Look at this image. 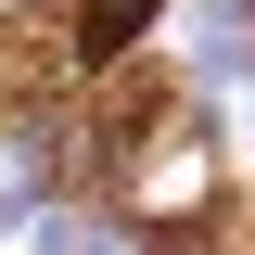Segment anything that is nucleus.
<instances>
[{
    "label": "nucleus",
    "mask_w": 255,
    "mask_h": 255,
    "mask_svg": "<svg viewBox=\"0 0 255 255\" xmlns=\"http://www.w3.org/2000/svg\"><path fill=\"white\" fill-rule=\"evenodd\" d=\"M153 13H166V0H64V26H77V64H115L128 38L153 26Z\"/></svg>",
    "instance_id": "nucleus-1"
}]
</instances>
